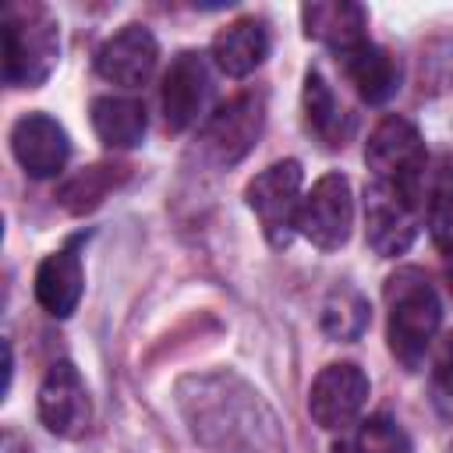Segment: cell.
<instances>
[{
  "mask_svg": "<svg viewBox=\"0 0 453 453\" xmlns=\"http://www.w3.org/2000/svg\"><path fill=\"white\" fill-rule=\"evenodd\" d=\"M180 407L209 453H283L276 418L234 375L180 382Z\"/></svg>",
  "mask_w": 453,
  "mask_h": 453,
  "instance_id": "6da1fadb",
  "label": "cell"
},
{
  "mask_svg": "<svg viewBox=\"0 0 453 453\" xmlns=\"http://www.w3.org/2000/svg\"><path fill=\"white\" fill-rule=\"evenodd\" d=\"M382 294H386V311H389V322H386L389 350L407 372H414V368H421V361L435 340V329L442 322L439 294L428 283V276L414 265L396 269L386 280Z\"/></svg>",
  "mask_w": 453,
  "mask_h": 453,
  "instance_id": "7a4b0ae2",
  "label": "cell"
},
{
  "mask_svg": "<svg viewBox=\"0 0 453 453\" xmlns=\"http://www.w3.org/2000/svg\"><path fill=\"white\" fill-rule=\"evenodd\" d=\"M60 57V25L42 4L4 7V81L11 88H39Z\"/></svg>",
  "mask_w": 453,
  "mask_h": 453,
  "instance_id": "3957f363",
  "label": "cell"
},
{
  "mask_svg": "<svg viewBox=\"0 0 453 453\" xmlns=\"http://www.w3.org/2000/svg\"><path fill=\"white\" fill-rule=\"evenodd\" d=\"M365 163L372 170V180L396 184V188L421 198L428 152H425V142L411 120H403L396 113L382 117L365 142Z\"/></svg>",
  "mask_w": 453,
  "mask_h": 453,
  "instance_id": "277c9868",
  "label": "cell"
},
{
  "mask_svg": "<svg viewBox=\"0 0 453 453\" xmlns=\"http://www.w3.org/2000/svg\"><path fill=\"white\" fill-rule=\"evenodd\" d=\"M421 198L396 188V184H382L372 180L365 188V237L372 244L375 255L382 258H396L403 255L418 230H421Z\"/></svg>",
  "mask_w": 453,
  "mask_h": 453,
  "instance_id": "5b68a950",
  "label": "cell"
},
{
  "mask_svg": "<svg viewBox=\"0 0 453 453\" xmlns=\"http://www.w3.org/2000/svg\"><path fill=\"white\" fill-rule=\"evenodd\" d=\"M251 212L262 223V234L273 248H287L297 230V209H301V163L280 159L265 166L244 191Z\"/></svg>",
  "mask_w": 453,
  "mask_h": 453,
  "instance_id": "8992f818",
  "label": "cell"
},
{
  "mask_svg": "<svg viewBox=\"0 0 453 453\" xmlns=\"http://www.w3.org/2000/svg\"><path fill=\"white\" fill-rule=\"evenodd\" d=\"M354 226V195L350 180L343 173H326L315 180V188L301 198L297 209V230L322 251H336L347 244Z\"/></svg>",
  "mask_w": 453,
  "mask_h": 453,
  "instance_id": "52a82bcc",
  "label": "cell"
},
{
  "mask_svg": "<svg viewBox=\"0 0 453 453\" xmlns=\"http://www.w3.org/2000/svg\"><path fill=\"white\" fill-rule=\"evenodd\" d=\"M368 403V375L354 361H333L326 365L308 393V414L315 425L329 432H343L357 421V414Z\"/></svg>",
  "mask_w": 453,
  "mask_h": 453,
  "instance_id": "ba28073f",
  "label": "cell"
},
{
  "mask_svg": "<svg viewBox=\"0 0 453 453\" xmlns=\"http://www.w3.org/2000/svg\"><path fill=\"white\" fill-rule=\"evenodd\" d=\"M265 124V99L262 92H241L230 103L216 106V113L205 120L202 142L216 163H237L251 152L255 138L262 134Z\"/></svg>",
  "mask_w": 453,
  "mask_h": 453,
  "instance_id": "9c48e42d",
  "label": "cell"
},
{
  "mask_svg": "<svg viewBox=\"0 0 453 453\" xmlns=\"http://www.w3.org/2000/svg\"><path fill=\"white\" fill-rule=\"evenodd\" d=\"M39 421L60 439H81L92 421L88 389L71 361H57L39 386Z\"/></svg>",
  "mask_w": 453,
  "mask_h": 453,
  "instance_id": "30bf717a",
  "label": "cell"
},
{
  "mask_svg": "<svg viewBox=\"0 0 453 453\" xmlns=\"http://www.w3.org/2000/svg\"><path fill=\"white\" fill-rule=\"evenodd\" d=\"M212 92V78H209V60L195 50H184L173 57V64L163 74V88H159V106H163V120L170 131H184L191 127Z\"/></svg>",
  "mask_w": 453,
  "mask_h": 453,
  "instance_id": "8fae6325",
  "label": "cell"
},
{
  "mask_svg": "<svg viewBox=\"0 0 453 453\" xmlns=\"http://www.w3.org/2000/svg\"><path fill=\"white\" fill-rule=\"evenodd\" d=\"M159 60V46L145 25H124L113 32L99 50H96V71L99 78L120 85V88H138L152 78Z\"/></svg>",
  "mask_w": 453,
  "mask_h": 453,
  "instance_id": "7c38bea8",
  "label": "cell"
},
{
  "mask_svg": "<svg viewBox=\"0 0 453 453\" xmlns=\"http://www.w3.org/2000/svg\"><path fill=\"white\" fill-rule=\"evenodd\" d=\"M11 152L21 163V170L35 180L57 177L71 156V142L67 131L46 117V113H25L14 127H11Z\"/></svg>",
  "mask_w": 453,
  "mask_h": 453,
  "instance_id": "4fadbf2b",
  "label": "cell"
},
{
  "mask_svg": "<svg viewBox=\"0 0 453 453\" xmlns=\"http://www.w3.org/2000/svg\"><path fill=\"white\" fill-rule=\"evenodd\" d=\"M301 25L308 39H319L340 57L368 42V11L354 0H311L301 7Z\"/></svg>",
  "mask_w": 453,
  "mask_h": 453,
  "instance_id": "5bb4252c",
  "label": "cell"
},
{
  "mask_svg": "<svg viewBox=\"0 0 453 453\" xmlns=\"http://www.w3.org/2000/svg\"><path fill=\"white\" fill-rule=\"evenodd\" d=\"M85 290V273H81V258L74 251V244L46 255L35 269V301L42 304V311H50L53 319H67Z\"/></svg>",
  "mask_w": 453,
  "mask_h": 453,
  "instance_id": "9a60e30c",
  "label": "cell"
},
{
  "mask_svg": "<svg viewBox=\"0 0 453 453\" xmlns=\"http://www.w3.org/2000/svg\"><path fill=\"white\" fill-rule=\"evenodd\" d=\"M304 124L326 149H343L354 131V113L336 99L333 85L322 78V71L304 74Z\"/></svg>",
  "mask_w": 453,
  "mask_h": 453,
  "instance_id": "2e32d148",
  "label": "cell"
},
{
  "mask_svg": "<svg viewBox=\"0 0 453 453\" xmlns=\"http://www.w3.org/2000/svg\"><path fill=\"white\" fill-rule=\"evenodd\" d=\"M269 57V32L258 18H237L212 39V60L223 74L244 78Z\"/></svg>",
  "mask_w": 453,
  "mask_h": 453,
  "instance_id": "e0dca14e",
  "label": "cell"
},
{
  "mask_svg": "<svg viewBox=\"0 0 453 453\" xmlns=\"http://www.w3.org/2000/svg\"><path fill=\"white\" fill-rule=\"evenodd\" d=\"M340 60H343V74L350 78L354 92L365 103H386L400 88V64H396V57L389 50L375 46L372 39L354 46Z\"/></svg>",
  "mask_w": 453,
  "mask_h": 453,
  "instance_id": "ac0fdd59",
  "label": "cell"
},
{
  "mask_svg": "<svg viewBox=\"0 0 453 453\" xmlns=\"http://www.w3.org/2000/svg\"><path fill=\"white\" fill-rule=\"evenodd\" d=\"M145 106L131 96H99L92 103V127L103 145L110 149H131L145 134Z\"/></svg>",
  "mask_w": 453,
  "mask_h": 453,
  "instance_id": "d6986e66",
  "label": "cell"
},
{
  "mask_svg": "<svg viewBox=\"0 0 453 453\" xmlns=\"http://www.w3.org/2000/svg\"><path fill=\"white\" fill-rule=\"evenodd\" d=\"M127 177V166H113V163H96V166H85L81 173H74V177H67L64 180V188L57 191V198H60V205L67 209V212H74V216H81V212H92L120 180Z\"/></svg>",
  "mask_w": 453,
  "mask_h": 453,
  "instance_id": "ffe728a7",
  "label": "cell"
},
{
  "mask_svg": "<svg viewBox=\"0 0 453 453\" xmlns=\"http://www.w3.org/2000/svg\"><path fill=\"white\" fill-rule=\"evenodd\" d=\"M333 453H411V439L393 418L372 414V418L357 421V428L350 435H343L333 446Z\"/></svg>",
  "mask_w": 453,
  "mask_h": 453,
  "instance_id": "44dd1931",
  "label": "cell"
},
{
  "mask_svg": "<svg viewBox=\"0 0 453 453\" xmlns=\"http://www.w3.org/2000/svg\"><path fill=\"white\" fill-rule=\"evenodd\" d=\"M365 326H368V304H365V297L357 290H350V287L333 290L329 301H326V308H322V329L329 336H336V340H354V336L365 333Z\"/></svg>",
  "mask_w": 453,
  "mask_h": 453,
  "instance_id": "7402d4cb",
  "label": "cell"
},
{
  "mask_svg": "<svg viewBox=\"0 0 453 453\" xmlns=\"http://www.w3.org/2000/svg\"><path fill=\"white\" fill-rule=\"evenodd\" d=\"M432 375H435V382L453 396V329H449V333L439 340V347H435Z\"/></svg>",
  "mask_w": 453,
  "mask_h": 453,
  "instance_id": "603a6c76",
  "label": "cell"
},
{
  "mask_svg": "<svg viewBox=\"0 0 453 453\" xmlns=\"http://www.w3.org/2000/svg\"><path fill=\"white\" fill-rule=\"evenodd\" d=\"M439 244V262H442V276H446V287L453 294V237L449 241H435Z\"/></svg>",
  "mask_w": 453,
  "mask_h": 453,
  "instance_id": "cb8c5ba5",
  "label": "cell"
},
{
  "mask_svg": "<svg viewBox=\"0 0 453 453\" xmlns=\"http://www.w3.org/2000/svg\"><path fill=\"white\" fill-rule=\"evenodd\" d=\"M0 453H32V449H28V442H25L14 428H7L4 439H0Z\"/></svg>",
  "mask_w": 453,
  "mask_h": 453,
  "instance_id": "d4e9b609",
  "label": "cell"
}]
</instances>
